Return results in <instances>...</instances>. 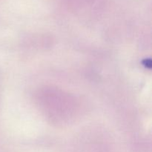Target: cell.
I'll list each match as a JSON object with an SVG mask.
<instances>
[]
</instances>
